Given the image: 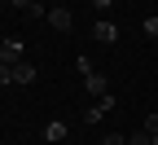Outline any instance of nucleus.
<instances>
[{
	"instance_id": "nucleus-11",
	"label": "nucleus",
	"mask_w": 158,
	"mask_h": 145,
	"mask_svg": "<svg viewBox=\"0 0 158 145\" xmlns=\"http://www.w3.org/2000/svg\"><path fill=\"white\" fill-rule=\"evenodd\" d=\"M145 132H149V136H158V114H149V119H145Z\"/></svg>"
},
{
	"instance_id": "nucleus-4",
	"label": "nucleus",
	"mask_w": 158,
	"mask_h": 145,
	"mask_svg": "<svg viewBox=\"0 0 158 145\" xmlns=\"http://www.w3.org/2000/svg\"><path fill=\"white\" fill-rule=\"evenodd\" d=\"M92 35L101 40V44H114V40H118V27H114V22H106V18H101V22L92 27Z\"/></svg>"
},
{
	"instance_id": "nucleus-5",
	"label": "nucleus",
	"mask_w": 158,
	"mask_h": 145,
	"mask_svg": "<svg viewBox=\"0 0 158 145\" xmlns=\"http://www.w3.org/2000/svg\"><path fill=\"white\" fill-rule=\"evenodd\" d=\"M35 79H40V75H35V66H31V62H22V66L13 70V84H35Z\"/></svg>"
},
{
	"instance_id": "nucleus-3",
	"label": "nucleus",
	"mask_w": 158,
	"mask_h": 145,
	"mask_svg": "<svg viewBox=\"0 0 158 145\" xmlns=\"http://www.w3.org/2000/svg\"><path fill=\"white\" fill-rule=\"evenodd\" d=\"M84 88H88L92 97H106V92H110V84H106V75H97V70H92V75H84Z\"/></svg>"
},
{
	"instance_id": "nucleus-14",
	"label": "nucleus",
	"mask_w": 158,
	"mask_h": 145,
	"mask_svg": "<svg viewBox=\"0 0 158 145\" xmlns=\"http://www.w3.org/2000/svg\"><path fill=\"white\" fill-rule=\"evenodd\" d=\"M154 145H158V136H154Z\"/></svg>"
},
{
	"instance_id": "nucleus-6",
	"label": "nucleus",
	"mask_w": 158,
	"mask_h": 145,
	"mask_svg": "<svg viewBox=\"0 0 158 145\" xmlns=\"http://www.w3.org/2000/svg\"><path fill=\"white\" fill-rule=\"evenodd\" d=\"M44 136H48V141H66V123H62V119H53L48 128H44Z\"/></svg>"
},
{
	"instance_id": "nucleus-7",
	"label": "nucleus",
	"mask_w": 158,
	"mask_h": 145,
	"mask_svg": "<svg viewBox=\"0 0 158 145\" xmlns=\"http://www.w3.org/2000/svg\"><path fill=\"white\" fill-rule=\"evenodd\" d=\"M127 145H154V136L141 128V132H132V141H127Z\"/></svg>"
},
{
	"instance_id": "nucleus-1",
	"label": "nucleus",
	"mask_w": 158,
	"mask_h": 145,
	"mask_svg": "<svg viewBox=\"0 0 158 145\" xmlns=\"http://www.w3.org/2000/svg\"><path fill=\"white\" fill-rule=\"evenodd\" d=\"M27 62V49H22V40H5L0 44V84H13V70Z\"/></svg>"
},
{
	"instance_id": "nucleus-10",
	"label": "nucleus",
	"mask_w": 158,
	"mask_h": 145,
	"mask_svg": "<svg viewBox=\"0 0 158 145\" xmlns=\"http://www.w3.org/2000/svg\"><path fill=\"white\" fill-rule=\"evenodd\" d=\"M101 145H127V136H123V132H110V136H106Z\"/></svg>"
},
{
	"instance_id": "nucleus-12",
	"label": "nucleus",
	"mask_w": 158,
	"mask_h": 145,
	"mask_svg": "<svg viewBox=\"0 0 158 145\" xmlns=\"http://www.w3.org/2000/svg\"><path fill=\"white\" fill-rule=\"evenodd\" d=\"M13 5H18V9H31V5H35V0H13Z\"/></svg>"
},
{
	"instance_id": "nucleus-8",
	"label": "nucleus",
	"mask_w": 158,
	"mask_h": 145,
	"mask_svg": "<svg viewBox=\"0 0 158 145\" xmlns=\"http://www.w3.org/2000/svg\"><path fill=\"white\" fill-rule=\"evenodd\" d=\"M97 119H106V110H101V106H92V110H84V123H97Z\"/></svg>"
},
{
	"instance_id": "nucleus-13",
	"label": "nucleus",
	"mask_w": 158,
	"mask_h": 145,
	"mask_svg": "<svg viewBox=\"0 0 158 145\" xmlns=\"http://www.w3.org/2000/svg\"><path fill=\"white\" fill-rule=\"evenodd\" d=\"M92 5H97V9H110V5H114V0H92Z\"/></svg>"
},
{
	"instance_id": "nucleus-9",
	"label": "nucleus",
	"mask_w": 158,
	"mask_h": 145,
	"mask_svg": "<svg viewBox=\"0 0 158 145\" xmlns=\"http://www.w3.org/2000/svg\"><path fill=\"white\" fill-rule=\"evenodd\" d=\"M145 35H158V13H149V18H145Z\"/></svg>"
},
{
	"instance_id": "nucleus-2",
	"label": "nucleus",
	"mask_w": 158,
	"mask_h": 145,
	"mask_svg": "<svg viewBox=\"0 0 158 145\" xmlns=\"http://www.w3.org/2000/svg\"><path fill=\"white\" fill-rule=\"evenodd\" d=\"M48 27H57V31L66 35V31L75 27V18H70V9H66V5H57V9H48Z\"/></svg>"
}]
</instances>
